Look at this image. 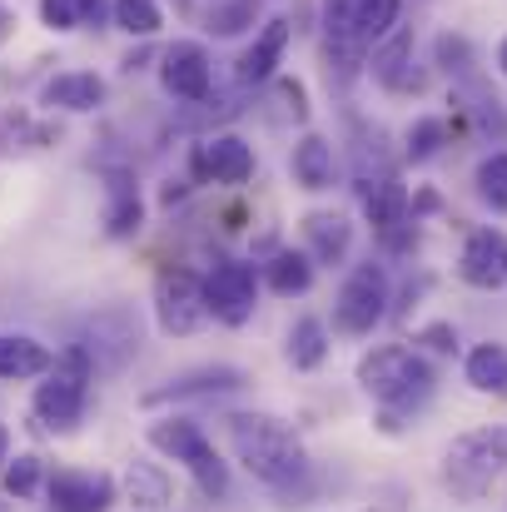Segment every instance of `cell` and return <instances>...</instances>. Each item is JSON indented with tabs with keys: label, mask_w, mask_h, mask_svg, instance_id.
Returning <instances> with one entry per match:
<instances>
[{
	"label": "cell",
	"mask_w": 507,
	"mask_h": 512,
	"mask_svg": "<svg viewBox=\"0 0 507 512\" xmlns=\"http://www.w3.org/2000/svg\"><path fill=\"white\" fill-rule=\"evenodd\" d=\"M150 448H160L165 458L189 468V463L204 458L214 443L204 438V428H199L194 418H160V423H150Z\"/></svg>",
	"instance_id": "obj_20"
},
{
	"label": "cell",
	"mask_w": 507,
	"mask_h": 512,
	"mask_svg": "<svg viewBox=\"0 0 507 512\" xmlns=\"http://www.w3.org/2000/svg\"><path fill=\"white\" fill-rule=\"evenodd\" d=\"M418 343H428L433 353H453L458 348V329L453 324H428V329H418Z\"/></svg>",
	"instance_id": "obj_36"
},
{
	"label": "cell",
	"mask_w": 507,
	"mask_h": 512,
	"mask_svg": "<svg viewBox=\"0 0 507 512\" xmlns=\"http://www.w3.org/2000/svg\"><path fill=\"white\" fill-rule=\"evenodd\" d=\"M45 498H50V512H110V503H115V478L110 473L65 468V473H50L45 478Z\"/></svg>",
	"instance_id": "obj_12"
},
{
	"label": "cell",
	"mask_w": 507,
	"mask_h": 512,
	"mask_svg": "<svg viewBox=\"0 0 507 512\" xmlns=\"http://www.w3.org/2000/svg\"><path fill=\"white\" fill-rule=\"evenodd\" d=\"M90 383H95V358L85 353V343H70L65 353H55L45 383L35 388V418L50 433H75L90 403Z\"/></svg>",
	"instance_id": "obj_3"
},
{
	"label": "cell",
	"mask_w": 507,
	"mask_h": 512,
	"mask_svg": "<svg viewBox=\"0 0 507 512\" xmlns=\"http://www.w3.org/2000/svg\"><path fill=\"white\" fill-rule=\"evenodd\" d=\"M204 299L209 319H219L224 329H244L259 309V269L249 259H219L204 274Z\"/></svg>",
	"instance_id": "obj_8"
},
{
	"label": "cell",
	"mask_w": 507,
	"mask_h": 512,
	"mask_svg": "<svg viewBox=\"0 0 507 512\" xmlns=\"http://www.w3.org/2000/svg\"><path fill=\"white\" fill-rule=\"evenodd\" d=\"M80 25H90V30L115 25V0H80Z\"/></svg>",
	"instance_id": "obj_35"
},
{
	"label": "cell",
	"mask_w": 507,
	"mask_h": 512,
	"mask_svg": "<svg viewBox=\"0 0 507 512\" xmlns=\"http://www.w3.org/2000/svg\"><path fill=\"white\" fill-rule=\"evenodd\" d=\"M438 65H443L448 75L468 80V75H473V45H468L463 35H438Z\"/></svg>",
	"instance_id": "obj_32"
},
{
	"label": "cell",
	"mask_w": 507,
	"mask_h": 512,
	"mask_svg": "<svg viewBox=\"0 0 507 512\" xmlns=\"http://www.w3.org/2000/svg\"><path fill=\"white\" fill-rule=\"evenodd\" d=\"M274 90H279V100H284V110L304 125L309 120V90L299 85V80H289V75H274Z\"/></svg>",
	"instance_id": "obj_34"
},
{
	"label": "cell",
	"mask_w": 507,
	"mask_h": 512,
	"mask_svg": "<svg viewBox=\"0 0 507 512\" xmlns=\"http://www.w3.org/2000/svg\"><path fill=\"white\" fill-rule=\"evenodd\" d=\"M40 105L65 110V115H90V110H100V105H105V80H100L95 70H65V75L45 80Z\"/></svg>",
	"instance_id": "obj_17"
},
{
	"label": "cell",
	"mask_w": 507,
	"mask_h": 512,
	"mask_svg": "<svg viewBox=\"0 0 507 512\" xmlns=\"http://www.w3.org/2000/svg\"><path fill=\"white\" fill-rule=\"evenodd\" d=\"M398 15H403V0H358V40L378 45L388 30H398Z\"/></svg>",
	"instance_id": "obj_31"
},
{
	"label": "cell",
	"mask_w": 507,
	"mask_h": 512,
	"mask_svg": "<svg viewBox=\"0 0 507 512\" xmlns=\"http://www.w3.org/2000/svg\"><path fill=\"white\" fill-rule=\"evenodd\" d=\"M160 85L169 100L179 105H199L214 95V70H209V50L199 40H174L160 55Z\"/></svg>",
	"instance_id": "obj_9"
},
{
	"label": "cell",
	"mask_w": 507,
	"mask_h": 512,
	"mask_svg": "<svg viewBox=\"0 0 507 512\" xmlns=\"http://www.w3.org/2000/svg\"><path fill=\"white\" fill-rule=\"evenodd\" d=\"M507 473V428H473L463 438H453V448L443 453V488L463 503L488 498V488Z\"/></svg>",
	"instance_id": "obj_4"
},
{
	"label": "cell",
	"mask_w": 507,
	"mask_h": 512,
	"mask_svg": "<svg viewBox=\"0 0 507 512\" xmlns=\"http://www.w3.org/2000/svg\"><path fill=\"white\" fill-rule=\"evenodd\" d=\"M85 353L95 358V373H125L140 353V314L130 304H105L85 319Z\"/></svg>",
	"instance_id": "obj_7"
},
{
	"label": "cell",
	"mask_w": 507,
	"mask_h": 512,
	"mask_svg": "<svg viewBox=\"0 0 507 512\" xmlns=\"http://www.w3.org/2000/svg\"><path fill=\"white\" fill-rule=\"evenodd\" d=\"M254 20H259V0H214L209 5V20H204V30H214V35H244V30H254Z\"/></svg>",
	"instance_id": "obj_30"
},
{
	"label": "cell",
	"mask_w": 507,
	"mask_h": 512,
	"mask_svg": "<svg viewBox=\"0 0 507 512\" xmlns=\"http://www.w3.org/2000/svg\"><path fill=\"white\" fill-rule=\"evenodd\" d=\"M433 363L428 358H418L413 348H403V343H383V348H373V353H363L358 358V388L383 408V433H398L403 423V413H413V408H423L428 398H433Z\"/></svg>",
	"instance_id": "obj_2"
},
{
	"label": "cell",
	"mask_w": 507,
	"mask_h": 512,
	"mask_svg": "<svg viewBox=\"0 0 507 512\" xmlns=\"http://www.w3.org/2000/svg\"><path fill=\"white\" fill-rule=\"evenodd\" d=\"M189 170H194V179H209V184H229V189H239V184L254 179V145L239 140V135H229V130L204 135V140L194 145V155H189Z\"/></svg>",
	"instance_id": "obj_10"
},
{
	"label": "cell",
	"mask_w": 507,
	"mask_h": 512,
	"mask_svg": "<svg viewBox=\"0 0 507 512\" xmlns=\"http://www.w3.org/2000/svg\"><path fill=\"white\" fill-rule=\"evenodd\" d=\"M5 458H10V438H5V428H0V468H5Z\"/></svg>",
	"instance_id": "obj_39"
},
{
	"label": "cell",
	"mask_w": 507,
	"mask_h": 512,
	"mask_svg": "<svg viewBox=\"0 0 507 512\" xmlns=\"http://www.w3.org/2000/svg\"><path fill=\"white\" fill-rule=\"evenodd\" d=\"M125 493H130V503L145 512H160L169 508V473L160 463H145V458H135L130 468H125Z\"/></svg>",
	"instance_id": "obj_24"
},
{
	"label": "cell",
	"mask_w": 507,
	"mask_h": 512,
	"mask_svg": "<svg viewBox=\"0 0 507 512\" xmlns=\"http://www.w3.org/2000/svg\"><path fill=\"white\" fill-rule=\"evenodd\" d=\"M229 448L264 488H274L284 498H294L309 483V453H304L299 433L274 413H234L229 418Z\"/></svg>",
	"instance_id": "obj_1"
},
{
	"label": "cell",
	"mask_w": 507,
	"mask_h": 512,
	"mask_svg": "<svg viewBox=\"0 0 507 512\" xmlns=\"http://www.w3.org/2000/svg\"><path fill=\"white\" fill-rule=\"evenodd\" d=\"M264 284L279 294V299H299L314 289V259L299 254V249H279L269 264H264Z\"/></svg>",
	"instance_id": "obj_22"
},
{
	"label": "cell",
	"mask_w": 507,
	"mask_h": 512,
	"mask_svg": "<svg viewBox=\"0 0 507 512\" xmlns=\"http://www.w3.org/2000/svg\"><path fill=\"white\" fill-rule=\"evenodd\" d=\"M10 25H15V20H10V10H5V5H0V40H5V35H10Z\"/></svg>",
	"instance_id": "obj_38"
},
{
	"label": "cell",
	"mask_w": 507,
	"mask_h": 512,
	"mask_svg": "<svg viewBox=\"0 0 507 512\" xmlns=\"http://www.w3.org/2000/svg\"><path fill=\"white\" fill-rule=\"evenodd\" d=\"M155 324L169 339H189L209 324V299H204V279L184 264H165L155 274Z\"/></svg>",
	"instance_id": "obj_6"
},
{
	"label": "cell",
	"mask_w": 507,
	"mask_h": 512,
	"mask_svg": "<svg viewBox=\"0 0 507 512\" xmlns=\"http://www.w3.org/2000/svg\"><path fill=\"white\" fill-rule=\"evenodd\" d=\"M373 80L383 85V90H393V95H418L428 80H423V70H413V35L408 30H388L378 45H373Z\"/></svg>",
	"instance_id": "obj_15"
},
{
	"label": "cell",
	"mask_w": 507,
	"mask_h": 512,
	"mask_svg": "<svg viewBox=\"0 0 507 512\" xmlns=\"http://www.w3.org/2000/svg\"><path fill=\"white\" fill-rule=\"evenodd\" d=\"M289 40H294V20L289 15H274V20H264L259 25V35H254V45L239 55V85H269L274 75H279V65H284V50H289Z\"/></svg>",
	"instance_id": "obj_13"
},
{
	"label": "cell",
	"mask_w": 507,
	"mask_h": 512,
	"mask_svg": "<svg viewBox=\"0 0 507 512\" xmlns=\"http://www.w3.org/2000/svg\"><path fill=\"white\" fill-rule=\"evenodd\" d=\"M40 483H45V463H40L35 453H15V458H5V468H0V488H5L10 498H35Z\"/></svg>",
	"instance_id": "obj_29"
},
{
	"label": "cell",
	"mask_w": 507,
	"mask_h": 512,
	"mask_svg": "<svg viewBox=\"0 0 507 512\" xmlns=\"http://www.w3.org/2000/svg\"><path fill=\"white\" fill-rule=\"evenodd\" d=\"M184 194H189V189H184V179H169V184H165V194H160V199H165V209H174V204H179Z\"/></svg>",
	"instance_id": "obj_37"
},
{
	"label": "cell",
	"mask_w": 507,
	"mask_h": 512,
	"mask_svg": "<svg viewBox=\"0 0 507 512\" xmlns=\"http://www.w3.org/2000/svg\"><path fill=\"white\" fill-rule=\"evenodd\" d=\"M388 304H393V299H388V274H383V264L363 259V264H353L348 279L338 284L334 329L348 334V339H363V334H373V329L383 324Z\"/></svg>",
	"instance_id": "obj_5"
},
{
	"label": "cell",
	"mask_w": 507,
	"mask_h": 512,
	"mask_svg": "<svg viewBox=\"0 0 507 512\" xmlns=\"http://www.w3.org/2000/svg\"><path fill=\"white\" fill-rule=\"evenodd\" d=\"M304 244H309V259H314V264H343L348 249H353V224H348V214H338V209L304 214Z\"/></svg>",
	"instance_id": "obj_18"
},
{
	"label": "cell",
	"mask_w": 507,
	"mask_h": 512,
	"mask_svg": "<svg viewBox=\"0 0 507 512\" xmlns=\"http://www.w3.org/2000/svg\"><path fill=\"white\" fill-rule=\"evenodd\" d=\"M498 70H503V75H507V40H503V45H498Z\"/></svg>",
	"instance_id": "obj_40"
},
{
	"label": "cell",
	"mask_w": 507,
	"mask_h": 512,
	"mask_svg": "<svg viewBox=\"0 0 507 512\" xmlns=\"http://www.w3.org/2000/svg\"><path fill=\"white\" fill-rule=\"evenodd\" d=\"M458 279L468 289H507V234L503 229H473L463 239V254H458Z\"/></svg>",
	"instance_id": "obj_11"
},
{
	"label": "cell",
	"mask_w": 507,
	"mask_h": 512,
	"mask_svg": "<svg viewBox=\"0 0 507 512\" xmlns=\"http://www.w3.org/2000/svg\"><path fill=\"white\" fill-rule=\"evenodd\" d=\"M40 25L55 35L80 30V0H40Z\"/></svg>",
	"instance_id": "obj_33"
},
{
	"label": "cell",
	"mask_w": 507,
	"mask_h": 512,
	"mask_svg": "<svg viewBox=\"0 0 507 512\" xmlns=\"http://www.w3.org/2000/svg\"><path fill=\"white\" fill-rule=\"evenodd\" d=\"M50 363H55V353L35 339V334H0V378H5V383L45 378Z\"/></svg>",
	"instance_id": "obj_19"
},
{
	"label": "cell",
	"mask_w": 507,
	"mask_h": 512,
	"mask_svg": "<svg viewBox=\"0 0 507 512\" xmlns=\"http://www.w3.org/2000/svg\"><path fill=\"white\" fill-rule=\"evenodd\" d=\"M443 145H448V125H443L438 115H418V120L408 125V135H403V160L428 165V160L443 155Z\"/></svg>",
	"instance_id": "obj_26"
},
{
	"label": "cell",
	"mask_w": 507,
	"mask_h": 512,
	"mask_svg": "<svg viewBox=\"0 0 507 512\" xmlns=\"http://www.w3.org/2000/svg\"><path fill=\"white\" fill-rule=\"evenodd\" d=\"M145 229V199L135 189L130 170H105V234L110 239H135Z\"/></svg>",
	"instance_id": "obj_16"
},
{
	"label": "cell",
	"mask_w": 507,
	"mask_h": 512,
	"mask_svg": "<svg viewBox=\"0 0 507 512\" xmlns=\"http://www.w3.org/2000/svg\"><path fill=\"white\" fill-rule=\"evenodd\" d=\"M468 383L478 393H493V398H507V343H478L463 363Z\"/></svg>",
	"instance_id": "obj_23"
},
{
	"label": "cell",
	"mask_w": 507,
	"mask_h": 512,
	"mask_svg": "<svg viewBox=\"0 0 507 512\" xmlns=\"http://www.w3.org/2000/svg\"><path fill=\"white\" fill-rule=\"evenodd\" d=\"M284 358H289L299 373H314V368L329 358V329H324V319H299V324L289 329Z\"/></svg>",
	"instance_id": "obj_25"
},
{
	"label": "cell",
	"mask_w": 507,
	"mask_h": 512,
	"mask_svg": "<svg viewBox=\"0 0 507 512\" xmlns=\"http://www.w3.org/2000/svg\"><path fill=\"white\" fill-rule=\"evenodd\" d=\"M160 25H165L160 0H115V30H125L135 40H150V35H160Z\"/></svg>",
	"instance_id": "obj_27"
},
{
	"label": "cell",
	"mask_w": 507,
	"mask_h": 512,
	"mask_svg": "<svg viewBox=\"0 0 507 512\" xmlns=\"http://www.w3.org/2000/svg\"><path fill=\"white\" fill-rule=\"evenodd\" d=\"M289 170H294V184L299 189H329L334 184V145L324 135H304L289 155Z\"/></svg>",
	"instance_id": "obj_21"
},
{
	"label": "cell",
	"mask_w": 507,
	"mask_h": 512,
	"mask_svg": "<svg viewBox=\"0 0 507 512\" xmlns=\"http://www.w3.org/2000/svg\"><path fill=\"white\" fill-rule=\"evenodd\" d=\"M249 378H244V368H194V373H179V378H169L160 388H150L145 393V403L150 408H160V403H189V398H224V393H239Z\"/></svg>",
	"instance_id": "obj_14"
},
{
	"label": "cell",
	"mask_w": 507,
	"mask_h": 512,
	"mask_svg": "<svg viewBox=\"0 0 507 512\" xmlns=\"http://www.w3.org/2000/svg\"><path fill=\"white\" fill-rule=\"evenodd\" d=\"M473 189H478V199H483L493 214H507V150H493L488 160H478Z\"/></svg>",
	"instance_id": "obj_28"
}]
</instances>
